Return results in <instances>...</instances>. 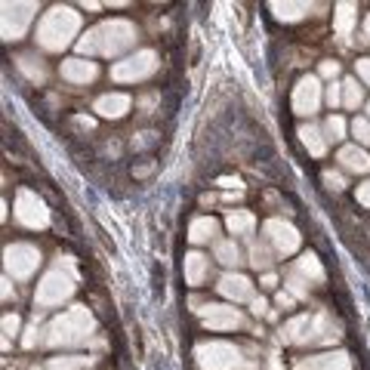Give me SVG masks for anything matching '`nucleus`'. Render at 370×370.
<instances>
[{"instance_id":"obj_24","label":"nucleus","mask_w":370,"mask_h":370,"mask_svg":"<svg viewBox=\"0 0 370 370\" xmlns=\"http://www.w3.org/2000/svg\"><path fill=\"white\" fill-rule=\"evenodd\" d=\"M299 142L309 149L312 157H324V151H327V139H324V130L318 124H303L299 127Z\"/></svg>"},{"instance_id":"obj_42","label":"nucleus","mask_w":370,"mask_h":370,"mask_svg":"<svg viewBox=\"0 0 370 370\" xmlns=\"http://www.w3.org/2000/svg\"><path fill=\"white\" fill-rule=\"evenodd\" d=\"M275 303H278V309H293V305H296V296H290L287 290H278Z\"/></svg>"},{"instance_id":"obj_31","label":"nucleus","mask_w":370,"mask_h":370,"mask_svg":"<svg viewBox=\"0 0 370 370\" xmlns=\"http://www.w3.org/2000/svg\"><path fill=\"white\" fill-rule=\"evenodd\" d=\"M324 139L327 142H342L346 139V133H349V124H346V118H340V114H330L327 120H324Z\"/></svg>"},{"instance_id":"obj_20","label":"nucleus","mask_w":370,"mask_h":370,"mask_svg":"<svg viewBox=\"0 0 370 370\" xmlns=\"http://www.w3.org/2000/svg\"><path fill=\"white\" fill-rule=\"evenodd\" d=\"M336 161H340V167L349 170V173H370V155L361 145H342Z\"/></svg>"},{"instance_id":"obj_11","label":"nucleus","mask_w":370,"mask_h":370,"mask_svg":"<svg viewBox=\"0 0 370 370\" xmlns=\"http://www.w3.org/2000/svg\"><path fill=\"white\" fill-rule=\"evenodd\" d=\"M321 80L315 78V74H305V78H299V84L293 87V111L299 114V118H312V114L321 108Z\"/></svg>"},{"instance_id":"obj_25","label":"nucleus","mask_w":370,"mask_h":370,"mask_svg":"<svg viewBox=\"0 0 370 370\" xmlns=\"http://www.w3.org/2000/svg\"><path fill=\"white\" fill-rule=\"evenodd\" d=\"M226 228L235 235V238H250L253 228H257V216L250 210H232L226 216Z\"/></svg>"},{"instance_id":"obj_33","label":"nucleus","mask_w":370,"mask_h":370,"mask_svg":"<svg viewBox=\"0 0 370 370\" xmlns=\"http://www.w3.org/2000/svg\"><path fill=\"white\" fill-rule=\"evenodd\" d=\"M284 290L290 293V296H296V299H305V296H309V284H305V281L299 278L293 269H290V275H287V281H284Z\"/></svg>"},{"instance_id":"obj_1","label":"nucleus","mask_w":370,"mask_h":370,"mask_svg":"<svg viewBox=\"0 0 370 370\" xmlns=\"http://www.w3.org/2000/svg\"><path fill=\"white\" fill-rule=\"evenodd\" d=\"M133 43H136V25L127 19H111L87 31L78 41V50L84 56H120Z\"/></svg>"},{"instance_id":"obj_38","label":"nucleus","mask_w":370,"mask_h":370,"mask_svg":"<svg viewBox=\"0 0 370 370\" xmlns=\"http://www.w3.org/2000/svg\"><path fill=\"white\" fill-rule=\"evenodd\" d=\"M324 99H327V105H330V108L342 105V84H330V87H327V93H324Z\"/></svg>"},{"instance_id":"obj_9","label":"nucleus","mask_w":370,"mask_h":370,"mask_svg":"<svg viewBox=\"0 0 370 370\" xmlns=\"http://www.w3.org/2000/svg\"><path fill=\"white\" fill-rule=\"evenodd\" d=\"M263 238L269 241V247L275 250V257H290V253H296L299 244H303V235L296 232V226H290V222H284V219H269L265 222Z\"/></svg>"},{"instance_id":"obj_22","label":"nucleus","mask_w":370,"mask_h":370,"mask_svg":"<svg viewBox=\"0 0 370 370\" xmlns=\"http://www.w3.org/2000/svg\"><path fill=\"white\" fill-rule=\"evenodd\" d=\"M358 6L355 3H340L334 12V31L336 37H340V43H349V37H352V28H355V19H358Z\"/></svg>"},{"instance_id":"obj_29","label":"nucleus","mask_w":370,"mask_h":370,"mask_svg":"<svg viewBox=\"0 0 370 370\" xmlns=\"http://www.w3.org/2000/svg\"><path fill=\"white\" fill-rule=\"evenodd\" d=\"M269 10L275 12L278 22H299L312 12V3H269Z\"/></svg>"},{"instance_id":"obj_41","label":"nucleus","mask_w":370,"mask_h":370,"mask_svg":"<svg viewBox=\"0 0 370 370\" xmlns=\"http://www.w3.org/2000/svg\"><path fill=\"white\" fill-rule=\"evenodd\" d=\"M336 74H340V62H334V59H327V62H321V78H327V80H334Z\"/></svg>"},{"instance_id":"obj_17","label":"nucleus","mask_w":370,"mask_h":370,"mask_svg":"<svg viewBox=\"0 0 370 370\" xmlns=\"http://www.w3.org/2000/svg\"><path fill=\"white\" fill-rule=\"evenodd\" d=\"M130 96L127 93H105V96H99L96 99V105H93V111L99 114V118H108V120H118V118H124L127 111H130Z\"/></svg>"},{"instance_id":"obj_4","label":"nucleus","mask_w":370,"mask_h":370,"mask_svg":"<svg viewBox=\"0 0 370 370\" xmlns=\"http://www.w3.org/2000/svg\"><path fill=\"white\" fill-rule=\"evenodd\" d=\"M253 355H247L241 346L226 340H204L195 346V361L201 370H253L257 361H247Z\"/></svg>"},{"instance_id":"obj_36","label":"nucleus","mask_w":370,"mask_h":370,"mask_svg":"<svg viewBox=\"0 0 370 370\" xmlns=\"http://www.w3.org/2000/svg\"><path fill=\"white\" fill-rule=\"evenodd\" d=\"M324 182H327L330 191H342V188H346V176L336 173V170H324Z\"/></svg>"},{"instance_id":"obj_8","label":"nucleus","mask_w":370,"mask_h":370,"mask_svg":"<svg viewBox=\"0 0 370 370\" xmlns=\"http://www.w3.org/2000/svg\"><path fill=\"white\" fill-rule=\"evenodd\" d=\"M201 315V324L213 334H228V330L244 327V315L235 305H219V303H204L201 309H195Z\"/></svg>"},{"instance_id":"obj_5","label":"nucleus","mask_w":370,"mask_h":370,"mask_svg":"<svg viewBox=\"0 0 370 370\" xmlns=\"http://www.w3.org/2000/svg\"><path fill=\"white\" fill-rule=\"evenodd\" d=\"M74 296V272H72V263L65 265H56V269H50L47 275L41 278V284H37L34 290V305L37 309H56V305L68 303V299Z\"/></svg>"},{"instance_id":"obj_2","label":"nucleus","mask_w":370,"mask_h":370,"mask_svg":"<svg viewBox=\"0 0 370 370\" xmlns=\"http://www.w3.org/2000/svg\"><path fill=\"white\" fill-rule=\"evenodd\" d=\"M78 31H80V12H74L72 6H53V10H47L41 16V22H37L34 41L41 43L47 53H62V50L78 37Z\"/></svg>"},{"instance_id":"obj_27","label":"nucleus","mask_w":370,"mask_h":370,"mask_svg":"<svg viewBox=\"0 0 370 370\" xmlns=\"http://www.w3.org/2000/svg\"><path fill=\"white\" fill-rule=\"evenodd\" d=\"M247 257H250V265L257 272H269L272 269V263H275V250L269 247V241H250V250H247Z\"/></svg>"},{"instance_id":"obj_30","label":"nucleus","mask_w":370,"mask_h":370,"mask_svg":"<svg viewBox=\"0 0 370 370\" xmlns=\"http://www.w3.org/2000/svg\"><path fill=\"white\" fill-rule=\"evenodd\" d=\"M361 102H364V87L358 84V78H346L342 80V105L355 111Z\"/></svg>"},{"instance_id":"obj_47","label":"nucleus","mask_w":370,"mask_h":370,"mask_svg":"<svg viewBox=\"0 0 370 370\" xmlns=\"http://www.w3.org/2000/svg\"><path fill=\"white\" fill-rule=\"evenodd\" d=\"M364 37L370 41V16H367V22H364Z\"/></svg>"},{"instance_id":"obj_35","label":"nucleus","mask_w":370,"mask_h":370,"mask_svg":"<svg viewBox=\"0 0 370 370\" xmlns=\"http://www.w3.org/2000/svg\"><path fill=\"white\" fill-rule=\"evenodd\" d=\"M19 327H22L19 315H16V312H6V315H3V349H10V340L19 334Z\"/></svg>"},{"instance_id":"obj_48","label":"nucleus","mask_w":370,"mask_h":370,"mask_svg":"<svg viewBox=\"0 0 370 370\" xmlns=\"http://www.w3.org/2000/svg\"><path fill=\"white\" fill-rule=\"evenodd\" d=\"M367 120H370V105H367Z\"/></svg>"},{"instance_id":"obj_46","label":"nucleus","mask_w":370,"mask_h":370,"mask_svg":"<svg viewBox=\"0 0 370 370\" xmlns=\"http://www.w3.org/2000/svg\"><path fill=\"white\" fill-rule=\"evenodd\" d=\"M74 124H78V127H84V130H93V127H96V120H93V118H74Z\"/></svg>"},{"instance_id":"obj_18","label":"nucleus","mask_w":370,"mask_h":370,"mask_svg":"<svg viewBox=\"0 0 370 370\" xmlns=\"http://www.w3.org/2000/svg\"><path fill=\"white\" fill-rule=\"evenodd\" d=\"M182 272H185V281H188L191 287H201L210 281V257H204V253L191 250L185 253V263H182Z\"/></svg>"},{"instance_id":"obj_26","label":"nucleus","mask_w":370,"mask_h":370,"mask_svg":"<svg viewBox=\"0 0 370 370\" xmlns=\"http://www.w3.org/2000/svg\"><path fill=\"white\" fill-rule=\"evenodd\" d=\"M293 272H296V275L303 278L305 284H324V269H321V263H318L315 253H305V257H299L296 265H293Z\"/></svg>"},{"instance_id":"obj_3","label":"nucleus","mask_w":370,"mask_h":370,"mask_svg":"<svg viewBox=\"0 0 370 370\" xmlns=\"http://www.w3.org/2000/svg\"><path fill=\"white\" fill-rule=\"evenodd\" d=\"M93 330H96L93 315L84 309V305H74V309L62 312V315H56L53 321H50L43 342L53 346V349H59V346H84V342L93 336Z\"/></svg>"},{"instance_id":"obj_34","label":"nucleus","mask_w":370,"mask_h":370,"mask_svg":"<svg viewBox=\"0 0 370 370\" xmlns=\"http://www.w3.org/2000/svg\"><path fill=\"white\" fill-rule=\"evenodd\" d=\"M349 130H352V136L358 139L361 149H364V145H370V120H367V118H355L352 124H349Z\"/></svg>"},{"instance_id":"obj_40","label":"nucleus","mask_w":370,"mask_h":370,"mask_svg":"<svg viewBox=\"0 0 370 370\" xmlns=\"http://www.w3.org/2000/svg\"><path fill=\"white\" fill-rule=\"evenodd\" d=\"M250 312H253L257 318H265V315H269V303H265L263 296H253V299H250Z\"/></svg>"},{"instance_id":"obj_13","label":"nucleus","mask_w":370,"mask_h":370,"mask_svg":"<svg viewBox=\"0 0 370 370\" xmlns=\"http://www.w3.org/2000/svg\"><path fill=\"white\" fill-rule=\"evenodd\" d=\"M336 340H340V321H334L330 312H318V315H312L309 342H305V346H334Z\"/></svg>"},{"instance_id":"obj_16","label":"nucleus","mask_w":370,"mask_h":370,"mask_svg":"<svg viewBox=\"0 0 370 370\" xmlns=\"http://www.w3.org/2000/svg\"><path fill=\"white\" fill-rule=\"evenodd\" d=\"M59 74H62V80H68V84L84 87V84H90V80L99 78V65L90 62V59H84V56H78V59H65V62H62Z\"/></svg>"},{"instance_id":"obj_44","label":"nucleus","mask_w":370,"mask_h":370,"mask_svg":"<svg viewBox=\"0 0 370 370\" xmlns=\"http://www.w3.org/2000/svg\"><path fill=\"white\" fill-rule=\"evenodd\" d=\"M259 287H265V290H275V287H278V278L272 275V272H265V275L259 278Z\"/></svg>"},{"instance_id":"obj_6","label":"nucleus","mask_w":370,"mask_h":370,"mask_svg":"<svg viewBox=\"0 0 370 370\" xmlns=\"http://www.w3.org/2000/svg\"><path fill=\"white\" fill-rule=\"evenodd\" d=\"M157 53L155 50H139L136 56H127L124 62H118V65L111 68V80H118V84H136V80H149L151 74L157 72Z\"/></svg>"},{"instance_id":"obj_19","label":"nucleus","mask_w":370,"mask_h":370,"mask_svg":"<svg viewBox=\"0 0 370 370\" xmlns=\"http://www.w3.org/2000/svg\"><path fill=\"white\" fill-rule=\"evenodd\" d=\"M309 327H312V315H293L281 327V342H287V346H305L309 342Z\"/></svg>"},{"instance_id":"obj_12","label":"nucleus","mask_w":370,"mask_h":370,"mask_svg":"<svg viewBox=\"0 0 370 370\" xmlns=\"http://www.w3.org/2000/svg\"><path fill=\"white\" fill-rule=\"evenodd\" d=\"M37 3H3V41H19L28 31Z\"/></svg>"},{"instance_id":"obj_39","label":"nucleus","mask_w":370,"mask_h":370,"mask_svg":"<svg viewBox=\"0 0 370 370\" xmlns=\"http://www.w3.org/2000/svg\"><path fill=\"white\" fill-rule=\"evenodd\" d=\"M355 74H358L361 84L370 87V59H358V62H355Z\"/></svg>"},{"instance_id":"obj_21","label":"nucleus","mask_w":370,"mask_h":370,"mask_svg":"<svg viewBox=\"0 0 370 370\" xmlns=\"http://www.w3.org/2000/svg\"><path fill=\"white\" fill-rule=\"evenodd\" d=\"M219 222L213 216H195L188 226V241L191 244H210V241H219Z\"/></svg>"},{"instance_id":"obj_43","label":"nucleus","mask_w":370,"mask_h":370,"mask_svg":"<svg viewBox=\"0 0 370 370\" xmlns=\"http://www.w3.org/2000/svg\"><path fill=\"white\" fill-rule=\"evenodd\" d=\"M355 197H358V204L361 207H367L370 210V179L364 185H358V191H355Z\"/></svg>"},{"instance_id":"obj_45","label":"nucleus","mask_w":370,"mask_h":370,"mask_svg":"<svg viewBox=\"0 0 370 370\" xmlns=\"http://www.w3.org/2000/svg\"><path fill=\"white\" fill-rule=\"evenodd\" d=\"M216 185H219V188H235V191H241V179H232V176H222V179L216 182Z\"/></svg>"},{"instance_id":"obj_37","label":"nucleus","mask_w":370,"mask_h":370,"mask_svg":"<svg viewBox=\"0 0 370 370\" xmlns=\"http://www.w3.org/2000/svg\"><path fill=\"white\" fill-rule=\"evenodd\" d=\"M37 334H41V327H37V318H34V324H31V327L25 330V336H22V346L25 349H34L37 342H41V336H37Z\"/></svg>"},{"instance_id":"obj_15","label":"nucleus","mask_w":370,"mask_h":370,"mask_svg":"<svg viewBox=\"0 0 370 370\" xmlns=\"http://www.w3.org/2000/svg\"><path fill=\"white\" fill-rule=\"evenodd\" d=\"M216 287H219V293L226 299H232V303H250L253 299V281L247 275H241V272H226Z\"/></svg>"},{"instance_id":"obj_14","label":"nucleus","mask_w":370,"mask_h":370,"mask_svg":"<svg viewBox=\"0 0 370 370\" xmlns=\"http://www.w3.org/2000/svg\"><path fill=\"white\" fill-rule=\"evenodd\" d=\"M293 370H352V358H349V352L305 355V358H296Z\"/></svg>"},{"instance_id":"obj_23","label":"nucleus","mask_w":370,"mask_h":370,"mask_svg":"<svg viewBox=\"0 0 370 370\" xmlns=\"http://www.w3.org/2000/svg\"><path fill=\"white\" fill-rule=\"evenodd\" d=\"M213 257L219 259L222 265H226L228 272H235L241 265V247H238V241L235 238H219V241H213Z\"/></svg>"},{"instance_id":"obj_28","label":"nucleus","mask_w":370,"mask_h":370,"mask_svg":"<svg viewBox=\"0 0 370 370\" xmlns=\"http://www.w3.org/2000/svg\"><path fill=\"white\" fill-rule=\"evenodd\" d=\"M16 65H19V72L31 80V84H37V87L47 84V65H43L37 56H19Z\"/></svg>"},{"instance_id":"obj_7","label":"nucleus","mask_w":370,"mask_h":370,"mask_svg":"<svg viewBox=\"0 0 370 370\" xmlns=\"http://www.w3.org/2000/svg\"><path fill=\"white\" fill-rule=\"evenodd\" d=\"M37 265H41V250H37L34 244H25V241H19V244H10L3 250V269H6V275L25 281V278L34 275Z\"/></svg>"},{"instance_id":"obj_10","label":"nucleus","mask_w":370,"mask_h":370,"mask_svg":"<svg viewBox=\"0 0 370 370\" xmlns=\"http://www.w3.org/2000/svg\"><path fill=\"white\" fill-rule=\"evenodd\" d=\"M16 219L25 228H47L50 226V210L31 188H22L16 195Z\"/></svg>"},{"instance_id":"obj_32","label":"nucleus","mask_w":370,"mask_h":370,"mask_svg":"<svg viewBox=\"0 0 370 370\" xmlns=\"http://www.w3.org/2000/svg\"><path fill=\"white\" fill-rule=\"evenodd\" d=\"M90 364H93V358H87V355H62V358H50V370H84Z\"/></svg>"}]
</instances>
